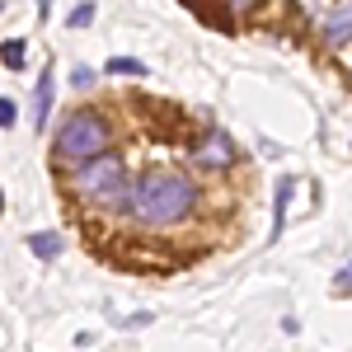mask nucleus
<instances>
[{"instance_id": "obj_1", "label": "nucleus", "mask_w": 352, "mask_h": 352, "mask_svg": "<svg viewBox=\"0 0 352 352\" xmlns=\"http://www.w3.org/2000/svg\"><path fill=\"white\" fill-rule=\"evenodd\" d=\"M197 197H202V188H197V179H192L188 169L155 164V169H146L132 184L127 217L141 230H174V226H184L197 212Z\"/></svg>"}, {"instance_id": "obj_2", "label": "nucleus", "mask_w": 352, "mask_h": 352, "mask_svg": "<svg viewBox=\"0 0 352 352\" xmlns=\"http://www.w3.org/2000/svg\"><path fill=\"white\" fill-rule=\"evenodd\" d=\"M71 202L80 207L85 217H104V212H122L132 207V179H127V164L122 155H99L89 164H76L71 174Z\"/></svg>"}, {"instance_id": "obj_3", "label": "nucleus", "mask_w": 352, "mask_h": 352, "mask_svg": "<svg viewBox=\"0 0 352 352\" xmlns=\"http://www.w3.org/2000/svg\"><path fill=\"white\" fill-rule=\"evenodd\" d=\"M109 141H113L109 113L71 109L61 118V127H56L52 155H56V164H89V160H99V155H109Z\"/></svg>"}, {"instance_id": "obj_4", "label": "nucleus", "mask_w": 352, "mask_h": 352, "mask_svg": "<svg viewBox=\"0 0 352 352\" xmlns=\"http://www.w3.org/2000/svg\"><path fill=\"white\" fill-rule=\"evenodd\" d=\"M192 160L202 164V169H230L240 155H235V141H230L226 132H207L197 146H192Z\"/></svg>"}, {"instance_id": "obj_5", "label": "nucleus", "mask_w": 352, "mask_h": 352, "mask_svg": "<svg viewBox=\"0 0 352 352\" xmlns=\"http://www.w3.org/2000/svg\"><path fill=\"white\" fill-rule=\"evenodd\" d=\"M320 38H324V47H343V43H352V0L324 14V24H320Z\"/></svg>"}, {"instance_id": "obj_6", "label": "nucleus", "mask_w": 352, "mask_h": 352, "mask_svg": "<svg viewBox=\"0 0 352 352\" xmlns=\"http://www.w3.org/2000/svg\"><path fill=\"white\" fill-rule=\"evenodd\" d=\"M52 85H56L52 66H43V71H38V85H33V127H38V132L47 127V113H52Z\"/></svg>"}, {"instance_id": "obj_7", "label": "nucleus", "mask_w": 352, "mask_h": 352, "mask_svg": "<svg viewBox=\"0 0 352 352\" xmlns=\"http://www.w3.org/2000/svg\"><path fill=\"white\" fill-rule=\"evenodd\" d=\"M61 249H66V240H61L56 230H33V235H28V254H38L43 263L61 258Z\"/></svg>"}, {"instance_id": "obj_8", "label": "nucleus", "mask_w": 352, "mask_h": 352, "mask_svg": "<svg viewBox=\"0 0 352 352\" xmlns=\"http://www.w3.org/2000/svg\"><path fill=\"white\" fill-rule=\"evenodd\" d=\"M0 61H5L10 71H24V61H28V43H24V38H5V43H0Z\"/></svg>"}, {"instance_id": "obj_9", "label": "nucleus", "mask_w": 352, "mask_h": 352, "mask_svg": "<svg viewBox=\"0 0 352 352\" xmlns=\"http://www.w3.org/2000/svg\"><path fill=\"white\" fill-rule=\"evenodd\" d=\"M287 202H292V179H282V184H277V202H272V235H282V226H287Z\"/></svg>"}, {"instance_id": "obj_10", "label": "nucleus", "mask_w": 352, "mask_h": 352, "mask_svg": "<svg viewBox=\"0 0 352 352\" xmlns=\"http://www.w3.org/2000/svg\"><path fill=\"white\" fill-rule=\"evenodd\" d=\"M104 71H109V76H146V61H141V56H109Z\"/></svg>"}, {"instance_id": "obj_11", "label": "nucleus", "mask_w": 352, "mask_h": 352, "mask_svg": "<svg viewBox=\"0 0 352 352\" xmlns=\"http://www.w3.org/2000/svg\"><path fill=\"white\" fill-rule=\"evenodd\" d=\"M89 19H94V5L85 0V5H76V10L66 14V28H85V24H89Z\"/></svg>"}, {"instance_id": "obj_12", "label": "nucleus", "mask_w": 352, "mask_h": 352, "mask_svg": "<svg viewBox=\"0 0 352 352\" xmlns=\"http://www.w3.org/2000/svg\"><path fill=\"white\" fill-rule=\"evenodd\" d=\"M19 122V109H14V99H5L0 94V127H14Z\"/></svg>"}, {"instance_id": "obj_13", "label": "nucleus", "mask_w": 352, "mask_h": 352, "mask_svg": "<svg viewBox=\"0 0 352 352\" xmlns=\"http://www.w3.org/2000/svg\"><path fill=\"white\" fill-rule=\"evenodd\" d=\"M71 80H76V89H89V85H94V71H85V66H80V71H76Z\"/></svg>"}, {"instance_id": "obj_14", "label": "nucleus", "mask_w": 352, "mask_h": 352, "mask_svg": "<svg viewBox=\"0 0 352 352\" xmlns=\"http://www.w3.org/2000/svg\"><path fill=\"white\" fill-rule=\"evenodd\" d=\"M338 292H352V263L343 272H338Z\"/></svg>"}, {"instance_id": "obj_15", "label": "nucleus", "mask_w": 352, "mask_h": 352, "mask_svg": "<svg viewBox=\"0 0 352 352\" xmlns=\"http://www.w3.org/2000/svg\"><path fill=\"white\" fill-rule=\"evenodd\" d=\"M47 10H52V0H38V14H43V19H47Z\"/></svg>"}, {"instance_id": "obj_16", "label": "nucleus", "mask_w": 352, "mask_h": 352, "mask_svg": "<svg viewBox=\"0 0 352 352\" xmlns=\"http://www.w3.org/2000/svg\"><path fill=\"white\" fill-rule=\"evenodd\" d=\"M226 5H230V10H244V5H249V0H226Z\"/></svg>"}, {"instance_id": "obj_17", "label": "nucleus", "mask_w": 352, "mask_h": 352, "mask_svg": "<svg viewBox=\"0 0 352 352\" xmlns=\"http://www.w3.org/2000/svg\"><path fill=\"white\" fill-rule=\"evenodd\" d=\"M0 212H5V197H0Z\"/></svg>"}]
</instances>
